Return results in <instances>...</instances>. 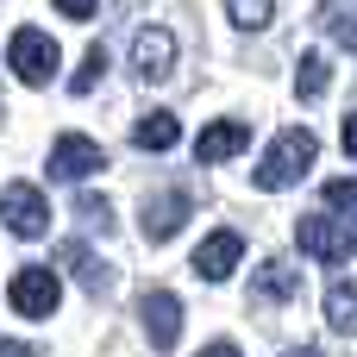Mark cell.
<instances>
[{
	"mask_svg": "<svg viewBox=\"0 0 357 357\" xmlns=\"http://www.w3.org/2000/svg\"><path fill=\"white\" fill-rule=\"evenodd\" d=\"M320 157V138L307 132V126H289V132H276L270 138V151H264V163H257V188H295L301 176H307V163Z\"/></svg>",
	"mask_w": 357,
	"mask_h": 357,
	"instance_id": "6da1fadb",
	"label": "cell"
},
{
	"mask_svg": "<svg viewBox=\"0 0 357 357\" xmlns=\"http://www.w3.org/2000/svg\"><path fill=\"white\" fill-rule=\"evenodd\" d=\"M6 69L19 75V82H50L56 75V38L50 31H38V25H19L13 38H6Z\"/></svg>",
	"mask_w": 357,
	"mask_h": 357,
	"instance_id": "7a4b0ae2",
	"label": "cell"
},
{
	"mask_svg": "<svg viewBox=\"0 0 357 357\" xmlns=\"http://www.w3.org/2000/svg\"><path fill=\"white\" fill-rule=\"evenodd\" d=\"M0 226H6L13 238H44V232H50V201H44L31 182H13V188L0 195Z\"/></svg>",
	"mask_w": 357,
	"mask_h": 357,
	"instance_id": "3957f363",
	"label": "cell"
},
{
	"mask_svg": "<svg viewBox=\"0 0 357 357\" xmlns=\"http://www.w3.org/2000/svg\"><path fill=\"white\" fill-rule=\"evenodd\" d=\"M6 301H13V314H25V320H50L56 301H63V282H56V270H13Z\"/></svg>",
	"mask_w": 357,
	"mask_h": 357,
	"instance_id": "277c9868",
	"label": "cell"
},
{
	"mask_svg": "<svg viewBox=\"0 0 357 357\" xmlns=\"http://www.w3.org/2000/svg\"><path fill=\"white\" fill-rule=\"evenodd\" d=\"M295 245H301L307 257H320V264H345L357 251V238L339 220H326V213H301V220H295Z\"/></svg>",
	"mask_w": 357,
	"mask_h": 357,
	"instance_id": "5b68a950",
	"label": "cell"
},
{
	"mask_svg": "<svg viewBox=\"0 0 357 357\" xmlns=\"http://www.w3.org/2000/svg\"><path fill=\"white\" fill-rule=\"evenodd\" d=\"M100 169H107V151H100L94 138L69 132V138L50 144V182H88V176H100Z\"/></svg>",
	"mask_w": 357,
	"mask_h": 357,
	"instance_id": "8992f818",
	"label": "cell"
},
{
	"mask_svg": "<svg viewBox=\"0 0 357 357\" xmlns=\"http://www.w3.org/2000/svg\"><path fill=\"white\" fill-rule=\"evenodd\" d=\"M169 69H176V38L163 31V25H144L138 38H132V75L138 82H169Z\"/></svg>",
	"mask_w": 357,
	"mask_h": 357,
	"instance_id": "52a82bcc",
	"label": "cell"
},
{
	"mask_svg": "<svg viewBox=\"0 0 357 357\" xmlns=\"http://www.w3.org/2000/svg\"><path fill=\"white\" fill-rule=\"evenodd\" d=\"M188 213H195V201H188L182 188H157V195L144 201L138 226H144V238H151V245H163V238H176V232L188 226Z\"/></svg>",
	"mask_w": 357,
	"mask_h": 357,
	"instance_id": "ba28073f",
	"label": "cell"
},
{
	"mask_svg": "<svg viewBox=\"0 0 357 357\" xmlns=\"http://www.w3.org/2000/svg\"><path fill=\"white\" fill-rule=\"evenodd\" d=\"M138 320H144V339H151L157 351H169V345L182 339V301H176L169 289H144V295H138Z\"/></svg>",
	"mask_w": 357,
	"mask_h": 357,
	"instance_id": "9c48e42d",
	"label": "cell"
},
{
	"mask_svg": "<svg viewBox=\"0 0 357 357\" xmlns=\"http://www.w3.org/2000/svg\"><path fill=\"white\" fill-rule=\"evenodd\" d=\"M245 144H251V126L245 119H207L201 138H195V163H207V169L213 163H232Z\"/></svg>",
	"mask_w": 357,
	"mask_h": 357,
	"instance_id": "30bf717a",
	"label": "cell"
},
{
	"mask_svg": "<svg viewBox=\"0 0 357 357\" xmlns=\"http://www.w3.org/2000/svg\"><path fill=\"white\" fill-rule=\"evenodd\" d=\"M238 257H245V232H213V238H201V251H195V276H201V282H226V276L238 270Z\"/></svg>",
	"mask_w": 357,
	"mask_h": 357,
	"instance_id": "8fae6325",
	"label": "cell"
},
{
	"mask_svg": "<svg viewBox=\"0 0 357 357\" xmlns=\"http://www.w3.org/2000/svg\"><path fill=\"white\" fill-rule=\"evenodd\" d=\"M176 138H182V119L176 113H144L132 126V144L138 151H176Z\"/></svg>",
	"mask_w": 357,
	"mask_h": 357,
	"instance_id": "7c38bea8",
	"label": "cell"
},
{
	"mask_svg": "<svg viewBox=\"0 0 357 357\" xmlns=\"http://www.w3.org/2000/svg\"><path fill=\"white\" fill-rule=\"evenodd\" d=\"M56 264H63V270H75V276H88V289H94V295L113 282V276H107V264H94V257H88V245H82V238H63V245H56Z\"/></svg>",
	"mask_w": 357,
	"mask_h": 357,
	"instance_id": "4fadbf2b",
	"label": "cell"
},
{
	"mask_svg": "<svg viewBox=\"0 0 357 357\" xmlns=\"http://www.w3.org/2000/svg\"><path fill=\"white\" fill-rule=\"evenodd\" d=\"M295 289H301V276H295V264H289V257H264V264H257V295L289 301Z\"/></svg>",
	"mask_w": 357,
	"mask_h": 357,
	"instance_id": "5bb4252c",
	"label": "cell"
},
{
	"mask_svg": "<svg viewBox=\"0 0 357 357\" xmlns=\"http://www.w3.org/2000/svg\"><path fill=\"white\" fill-rule=\"evenodd\" d=\"M326 326H333V333H357V282L351 276L326 289Z\"/></svg>",
	"mask_w": 357,
	"mask_h": 357,
	"instance_id": "9a60e30c",
	"label": "cell"
},
{
	"mask_svg": "<svg viewBox=\"0 0 357 357\" xmlns=\"http://www.w3.org/2000/svg\"><path fill=\"white\" fill-rule=\"evenodd\" d=\"M326 88H333V69H326V56H320V50H307V56H301V69H295V94H301V100H320Z\"/></svg>",
	"mask_w": 357,
	"mask_h": 357,
	"instance_id": "2e32d148",
	"label": "cell"
},
{
	"mask_svg": "<svg viewBox=\"0 0 357 357\" xmlns=\"http://www.w3.org/2000/svg\"><path fill=\"white\" fill-rule=\"evenodd\" d=\"M270 13H276V0H226V19H232L238 31H264Z\"/></svg>",
	"mask_w": 357,
	"mask_h": 357,
	"instance_id": "e0dca14e",
	"label": "cell"
},
{
	"mask_svg": "<svg viewBox=\"0 0 357 357\" xmlns=\"http://www.w3.org/2000/svg\"><path fill=\"white\" fill-rule=\"evenodd\" d=\"M320 201H326V213H339V220H351V226H357V182H351V176L326 182V188H320Z\"/></svg>",
	"mask_w": 357,
	"mask_h": 357,
	"instance_id": "ac0fdd59",
	"label": "cell"
},
{
	"mask_svg": "<svg viewBox=\"0 0 357 357\" xmlns=\"http://www.w3.org/2000/svg\"><path fill=\"white\" fill-rule=\"evenodd\" d=\"M100 69H107V50H100V44H94V50H88V56H82V69H75V82H69V88H75V94H88V88H94V82H100Z\"/></svg>",
	"mask_w": 357,
	"mask_h": 357,
	"instance_id": "d6986e66",
	"label": "cell"
},
{
	"mask_svg": "<svg viewBox=\"0 0 357 357\" xmlns=\"http://www.w3.org/2000/svg\"><path fill=\"white\" fill-rule=\"evenodd\" d=\"M326 6H333V38L345 50H357V13H339V0H326Z\"/></svg>",
	"mask_w": 357,
	"mask_h": 357,
	"instance_id": "ffe728a7",
	"label": "cell"
},
{
	"mask_svg": "<svg viewBox=\"0 0 357 357\" xmlns=\"http://www.w3.org/2000/svg\"><path fill=\"white\" fill-rule=\"evenodd\" d=\"M75 207H82V220H88V226H100V232L113 226V213H107V201H94V195H82Z\"/></svg>",
	"mask_w": 357,
	"mask_h": 357,
	"instance_id": "44dd1931",
	"label": "cell"
},
{
	"mask_svg": "<svg viewBox=\"0 0 357 357\" xmlns=\"http://www.w3.org/2000/svg\"><path fill=\"white\" fill-rule=\"evenodd\" d=\"M94 6L100 0H56V13H69V19H94Z\"/></svg>",
	"mask_w": 357,
	"mask_h": 357,
	"instance_id": "7402d4cb",
	"label": "cell"
},
{
	"mask_svg": "<svg viewBox=\"0 0 357 357\" xmlns=\"http://www.w3.org/2000/svg\"><path fill=\"white\" fill-rule=\"evenodd\" d=\"M201 357H245V351H238L232 339H213V345H207V351H201Z\"/></svg>",
	"mask_w": 357,
	"mask_h": 357,
	"instance_id": "603a6c76",
	"label": "cell"
},
{
	"mask_svg": "<svg viewBox=\"0 0 357 357\" xmlns=\"http://www.w3.org/2000/svg\"><path fill=\"white\" fill-rule=\"evenodd\" d=\"M0 357H38V351H31V345H19V339H6V345H0Z\"/></svg>",
	"mask_w": 357,
	"mask_h": 357,
	"instance_id": "cb8c5ba5",
	"label": "cell"
},
{
	"mask_svg": "<svg viewBox=\"0 0 357 357\" xmlns=\"http://www.w3.org/2000/svg\"><path fill=\"white\" fill-rule=\"evenodd\" d=\"M345 151L357 157V113H345Z\"/></svg>",
	"mask_w": 357,
	"mask_h": 357,
	"instance_id": "d4e9b609",
	"label": "cell"
},
{
	"mask_svg": "<svg viewBox=\"0 0 357 357\" xmlns=\"http://www.w3.org/2000/svg\"><path fill=\"white\" fill-rule=\"evenodd\" d=\"M289 357H320V351H314V345H301V351H289Z\"/></svg>",
	"mask_w": 357,
	"mask_h": 357,
	"instance_id": "484cf974",
	"label": "cell"
}]
</instances>
